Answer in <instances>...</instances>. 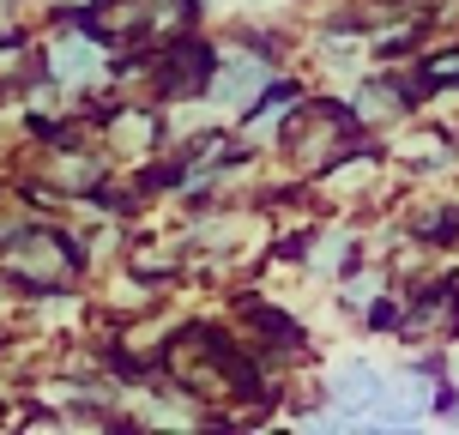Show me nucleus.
<instances>
[{"instance_id": "1", "label": "nucleus", "mask_w": 459, "mask_h": 435, "mask_svg": "<svg viewBox=\"0 0 459 435\" xmlns=\"http://www.w3.org/2000/svg\"><path fill=\"white\" fill-rule=\"evenodd\" d=\"M206 73H212L206 48H182V55H169V67H163V79H169L176 91H187V85H200Z\"/></svg>"}, {"instance_id": "2", "label": "nucleus", "mask_w": 459, "mask_h": 435, "mask_svg": "<svg viewBox=\"0 0 459 435\" xmlns=\"http://www.w3.org/2000/svg\"><path fill=\"white\" fill-rule=\"evenodd\" d=\"M339 393H344V399H357V405H363V399H375V393H381V381H375L368 369H344V375H339Z\"/></svg>"}, {"instance_id": "3", "label": "nucleus", "mask_w": 459, "mask_h": 435, "mask_svg": "<svg viewBox=\"0 0 459 435\" xmlns=\"http://www.w3.org/2000/svg\"><path fill=\"white\" fill-rule=\"evenodd\" d=\"M459 73V55H447V61H436V79H454Z\"/></svg>"}]
</instances>
